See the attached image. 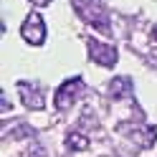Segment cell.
<instances>
[{
  "instance_id": "2",
  "label": "cell",
  "mask_w": 157,
  "mask_h": 157,
  "mask_svg": "<svg viewBox=\"0 0 157 157\" xmlns=\"http://www.w3.org/2000/svg\"><path fill=\"white\" fill-rule=\"evenodd\" d=\"M119 132L127 134L137 147H142V150L152 147L155 140H157V129H155V127H150V124H132V122H124V124H119Z\"/></svg>"
},
{
  "instance_id": "10",
  "label": "cell",
  "mask_w": 157,
  "mask_h": 157,
  "mask_svg": "<svg viewBox=\"0 0 157 157\" xmlns=\"http://www.w3.org/2000/svg\"><path fill=\"white\" fill-rule=\"evenodd\" d=\"M152 41H157V25H155V31H152Z\"/></svg>"
},
{
  "instance_id": "3",
  "label": "cell",
  "mask_w": 157,
  "mask_h": 157,
  "mask_svg": "<svg viewBox=\"0 0 157 157\" xmlns=\"http://www.w3.org/2000/svg\"><path fill=\"white\" fill-rule=\"evenodd\" d=\"M21 36H23V41L25 43H31V46H41L43 43V38H46V23H43V18L38 15V13H31L25 18V23L21 28Z\"/></svg>"
},
{
  "instance_id": "9",
  "label": "cell",
  "mask_w": 157,
  "mask_h": 157,
  "mask_svg": "<svg viewBox=\"0 0 157 157\" xmlns=\"http://www.w3.org/2000/svg\"><path fill=\"white\" fill-rule=\"evenodd\" d=\"M31 3H33V5H48L51 0H31Z\"/></svg>"
},
{
  "instance_id": "4",
  "label": "cell",
  "mask_w": 157,
  "mask_h": 157,
  "mask_svg": "<svg viewBox=\"0 0 157 157\" xmlns=\"http://www.w3.org/2000/svg\"><path fill=\"white\" fill-rule=\"evenodd\" d=\"M81 86L84 81L81 78H68L63 86H58L56 91V109H68V106H74V101L78 99V94H81Z\"/></svg>"
},
{
  "instance_id": "8",
  "label": "cell",
  "mask_w": 157,
  "mask_h": 157,
  "mask_svg": "<svg viewBox=\"0 0 157 157\" xmlns=\"http://www.w3.org/2000/svg\"><path fill=\"white\" fill-rule=\"evenodd\" d=\"M66 144L71 147V150H86V147H89V140H86L84 134L74 132V134H68V137H66Z\"/></svg>"
},
{
  "instance_id": "1",
  "label": "cell",
  "mask_w": 157,
  "mask_h": 157,
  "mask_svg": "<svg viewBox=\"0 0 157 157\" xmlns=\"http://www.w3.org/2000/svg\"><path fill=\"white\" fill-rule=\"evenodd\" d=\"M74 8H76V13L81 15L91 28L101 31L104 36L112 33L109 18H106V8H104V0H74Z\"/></svg>"
},
{
  "instance_id": "5",
  "label": "cell",
  "mask_w": 157,
  "mask_h": 157,
  "mask_svg": "<svg viewBox=\"0 0 157 157\" xmlns=\"http://www.w3.org/2000/svg\"><path fill=\"white\" fill-rule=\"evenodd\" d=\"M89 53H91L94 61L99 63V66H104V68H112V66L117 63V58H119V53H117L114 46L99 43L96 38H89Z\"/></svg>"
},
{
  "instance_id": "6",
  "label": "cell",
  "mask_w": 157,
  "mask_h": 157,
  "mask_svg": "<svg viewBox=\"0 0 157 157\" xmlns=\"http://www.w3.org/2000/svg\"><path fill=\"white\" fill-rule=\"evenodd\" d=\"M18 94H21V101L28 109H43V94L38 91V86L28 84V81H21L18 84Z\"/></svg>"
},
{
  "instance_id": "7",
  "label": "cell",
  "mask_w": 157,
  "mask_h": 157,
  "mask_svg": "<svg viewBox=\"0 0 157 157\" xmlns=\"http://www.w3.org/2000/svg\"><path fill=\"white\" fill-rule=\"evenodd\" d=\"M109 94H112V99H124V96H129L132 94V81L129 78H114L109 84Z\"/></svg>"
}]
</instances>
